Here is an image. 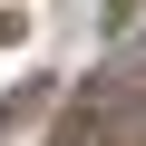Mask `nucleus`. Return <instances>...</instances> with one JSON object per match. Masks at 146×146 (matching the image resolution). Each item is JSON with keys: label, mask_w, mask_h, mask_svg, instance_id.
<instances>
[{"label": "nucleus", "mask_w": 146, "mask_h": 146, "mask_svg": "<svg viewBox=\"0 0 146 146\" xmlns=\"http://www.w3.org/2000/svg\"><path fill=\"white\" fill-rule=\"evenodd\" d=\"M0 39H20V20H10V10H0Z\"/></svg>", "instance_id": "nucleus-1"}, {"label": "nucleus", "mask_w": 146, "mask_h": 146, "mask_svg": "<svg viewBox=\"0 0 146 146\" xmlns=\"http://www.w3.org/2000/svg\"><path fill=\"white\" fill-rule=\"evenodd\" d=\"M136 68H146V39H136Z\"/></svg>", "instance_id": "nucleus-2"}]
</instances>
